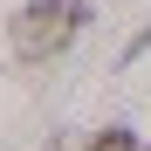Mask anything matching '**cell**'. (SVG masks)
I'll return each instance as SVG.
<instances>
[{
  "instance_id": "3957f363",
  "label": "cell",
  "mask_w": 151,
  "mask_h": 151,
  "mask_svg": "<svg viewBox=\"0 0 151 151\" xmlns=\"http://www.w3.org/2000/svg\"><path fill=\"white\" fill-rule=\"evenodd\" d=\"M144 48H151V28H144V35L131 41V48H124V62H137V55H144Z\"/></svg>"
},
{
  "instance_id": "6da1fadb",
  "label": "cell",
  "mask_w": 151,
  "mask_h": 151,
  "mask_svg": "<svg viewBox=\"0 0 151 151\" xmlns=\"http://www.w3.org/2000/svg\"><path fill=\"white\" fill-rule=\"evenodd\" d=\"M83 28H89V0H28L7 35H14V55L21 62H55Z\"/></svg>"
},
{
  "instance_id": "277c9868",
  "label": "cell",
  "mask_w": 151,
  "mask_h": 151,
  "mask_svg": "<svg viewBox=\"0 0 151 151\" xmlns=\"http://www.w3.org/2000/svg\"><path fill=\"white\" fill-rule=\"evenodd\" d=\"M144 151H151V144H144Z\"/></svg>"
},
{
  "instance_id": "7a4b0ae2",
  "label": "cell",
  "mask_w": 151,
  "mask_h": 151,
  "mask_svg": "<svg viewBox=\"0 0 151 151\" xmlns=\"http://www.w3.org/2000/svg\"><path fill=\"white\" fill-rule=\"evenodd\" d=\"M89 151H137V137H131V124H110V131H96Z\"/></svg>"
}]
</instances>
